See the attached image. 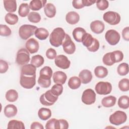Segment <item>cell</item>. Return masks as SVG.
Returning a JSON list of instances; mask_svg holds the SVG:
<instances>
[{"mask_svg":"<svg viewBox=\"0 0 129 129\" xmlns=\"http://www.w3.org/2000/svg\"><path fill=\"white\" fill-rule=\"evenodd\" d=\"M66 33L61 27H57L53 29L49 36V42L51 45L57 47L62 45L65 38Z\"/></svg>","mask_w":129,"mask_h":129,"instance_id":"1","label":"cell"},{"mask_svg":"<svg viewBox=\"0 0 129 129\" xmlns=\"http://www.w3.org/2000/svg\"><path fill=\"white\" fill-rule=\"evenodd\" d=\"M37 28V27L34 25H23L19 29V36L23 40H27L34 34Z\"/></svg>","mask_w":129,"mask_h":129,"instance_id":"2","label":"cell"},{"mask_svg":"<svg viewBox=\"0 0 129 129\" xmlns=\"http://www.w3.org/2000/svg\"><path fill=\"white\" fill-rule=\"evenodd\" d=\"M127 119L126 114L122 111L117 110L109 116L110 122L115 125H119L124 123Z\"/></svg>","mask_w":129,"mask_h":129,"instance_id":"3","label":"cell"},{"mask_svg":"<svg viewBox=\"0 0 129 129\" xmlns=\"http://www.w3.org/2000/svg\"><path fill=\"white\" fill-rule=\"evenodd\" d=\"M58 99V96L53 95L50 90L47 91L40 97V103L45 106L52 105Z\"/></svg>","mask_w":129,"mask_h":129,"instance_id":"4","label":"cell"},{"mask_svg":"<svg viewBox=\"0 0 129 129\" xmlns=\"http://www.w3.org/2000/svg\"><path fill=\"white\" fill-rule=\"evenodd\" d=\"M29 52L26 48H22L19 49L16 55V62L20 66H24L27 64L30 61Z\"/></svg>","mask_w":129,"mask_h":129,"instance_id":"5","label":"cell"},{"mask_svg":"<svg viewBox=\"0 0 129 129\" xmlns=\"http://www.w3.org/2000/svg\"><path fill=\"white\" fill-rule=\"evenodd\" d=\"M103 20L111 25L118 24L120 21V16L118 13L113 11L105 12L103 16Z\"/></svg>","mask_w":129,"mask_h":129,"instance_id":"6","label":"cell"},{"mask_svg":"<svg viewBox=\"0 0 129 129\" xmlns=\"http://www.w3.org/2000/svg\"><path fill=\"white\" fill-rule=\"evenodd\" d=\"M95 90L99 95H107L112 91V85L108 82H99L95 86Z\"/></svg>","mask_w":129,"mask_h":129,"instance_id":"7","label":"cell"},{"mask_svg":"<svg viewBox=\"0 0 129 129\" xmlns=\"http://www.w3.org/2000/svg\"><path fill=\"white\" fill-rule=\"evenodd\" d=\"M106 41L111 45H115L119 41L120 36L119 33L115 30H108L105 35Z\"/></svg>","mask_w":129,"mask_h":129,"instance_id":"8","label":"cell"},{"mask_svg":"<svg viewBox=\"0 0 129 129\" xmlns=\"http://www.w3.org/2000/svg\"><path fill=\"white\" fill-rule=\"evenodd\" d=\"M81 99L82 102L86 105L92 104L96 101V93L91 89H86L83 92Z\"/></svg>","mask_w":129,"mask_h":129,"instance_id":"9","label":"cell"},{"mask_svg":"<svg viewBox=\"0 0 129 129\" xmlns=\"http://www.w3.org/2000/svg\"><path fill=\"white\" fill-rule=\"evenodd\" d=\"M62 45L63 51L68 54H73L76 50V45L68 34H66Z\"/></svg>","mask_w":129,"mask_h":129,"instance_id":"10","label":"cell"},{"mask_svg":"<svg viewBox=\"0 0 129 129\" xmlns=\"http://www.w3.org/2000/svg\"><path fill=\"white\" fill-rule=\"evenodd\" d=\"M20 83L25 89H32L36 84V76H27L21 75Z\"/></svg>","mask_w":129,"mask_h":129,"instance_id":"11","label":"cell"},{"mask_svg":"<svg viewBox=\"0 0 129 129\" xmlns=\"http://www.w3.org/2000/svg\"><path fill=\"white\" fill-rule=\"evenodd\" d=\"M54 62L55 65L62 69H67L70 66L71 62L68 58L63 54L56 56L55 58Z\"/></svg>","mask_w":129,"mask_h":129,"instance_id":"12","label":"cell"},{"mask_svg":"<svg viewBox=\"0 0 129 129\" xmlns=\"http://www.w3.org/2000/svg\"><path fill=\"white\" fill-rule=\"evenodd\" d=\"M25 47L31 54H33L37 52L38 51L39 45L38 42L35 39L31 38L26 41Z\"/></svg>","mask_w":129,"mask_h":129,"instance_id":"13","label":"cell"},{"mask_svg":"<svg viewBox=\"0 0 129 129\" xmlns=\"http://www.w3.org/2000/svg\"><path fill=\"white\" fill-rule=\"evenodd\" d=\"M90 27L91 31L94 33L100 34L104 31L105 25L102 21L95 20L91 23Z\"/></svg>","mask_w":129,"mask_h":129,"instance_id":"14","label":"cell"},{"mask_svg":"<svg viewBox=\"0 0 129 129\" xmlns=\"http://www.w3.org/2000/svg\"><path fill=\"white\" fill-rule=\"evenodd\" d=\"M36 67L30 64H26L22 66L21 70V75L27 76H36Z\"/></svg>","mask_w":129,"mask_h":129,"instance_id":"15","label":"cell"},{"mask_svg":"<svg viewBox=\"0 0 129 129\" xmlns=\"http://www.w3.org/2000/svg\"><path fill=\"white\" fill-rule=\"evenodd\" d=\"M79 77L81 83L84 84H86L90 83L93 77L91 72L87 69L81 71L79 74Z\"/></svg>","mask_w":129,"mask_h":129,"instance_id":"16","label":"cell"},{"mask_svg":"<svg viewBox=\"0 0 129 129\" xmlns=\"http://www.w3.org/2000/svg\"><path fill=\"white\" fill-rule=\"evenodd\" d=\"M52 78L55 84L63 85L66 82L67 76L66 73L62 71H56L53 73Z\"/></svg>","mask_w":129,"mask_h":129,"instance_id":"17","label":"cell"},{"mask_svg":"<svg viewBox=\"0 0 129 129\" xmlns=\"http://www.w3.org/2000/svg\"><path fill=\"white\" fill-rule=\"evenodd\" d=\"M66 20L68 23L71 25H74L79 21L80 16L75 11L69 12L66 16Z\"/></svg>","mask_w":129,"mask_h":129,"instance_id":"18","label":"cell"},{"mask_svg":"<svg viewBox=\"0 0 129 129\" xmlns=\"http://www.w3.org/2000/svg\"><path fill=\"white\" fill-rule=\"evenodd\" d=\"M5 115L8 117L11 118L15 116L17 113V108L14 104H8L6 105L4 110Z\"/></svg>","mask_w":129,"mask_h":129,"instance_id":"19","label":"cell"},{"mask_svg":"<svg viewBox=\"0 0 129 129\" xmlns=\"http://www.w3.org/2000/svg\"><path fill=\"white\" fill-rule=\"evenodd\" d=\"M52 76V70L51 68L48 66H45L40 71L39 78L45 80H51Z\"/></svg>","mask_w":129,"mask_h":129,"instance_id":"20","label":"cell"},{"mask_svg":"<svg viewBox=\"0 0 129 129\" xmlns=\"http://www.w3.org/2000/svg\"><path fill=\"white\" fill-rule=\"evenodd\" d=\"M85 33H86V31L84 28L82 27H77L74 29L72 34L74 39L76 41L81 42H82V38Z\"/></svg>","mask_w":129,"mask_h":129,"instance_id":"21","label":"cell"},{"mask_svg":"<svg viewBox=\"0 0 129 129\" xmlns=\"http://www.w3.org/2000/svg\"><path fill=\"white\" fill-rule=\"evenodd\" d=\"M44 12L48 18H53L56 14L55 7L51 3H48L44 7Z\"/></svg>","mask_w":129,"mask_h":129,"instance_id":"22","label":"cell"},{"mask_svg":"<svg viewBox=\"0 0 129 129\" xmlns=\"http://www.w3.org/2000/svg\"><path fill=\"white\" fill-rule=\"evenodd\" d=\"M47 1L44 0H33L29 4L30 9L32 11H38L44 7Z\"/></svg>","mask_w":129,"mask_h":129,"instance_id":"23","label":"cell"},{"mask_svg":"<svg viewBox=\"0 0 129 129\" xmlns=\"http://www.w3.org/2000/svg\"><path fill=\"white\" fill-rule=\"evenodd\" d=\"M5 10L8 12H15L17 10V2L15 0H5L3 1Z\"/></svg>","mask_w":129,"mask_h":129,"instance_id":"24","label":"cell"},{"mask_svg":"<svg viewBox=\"0 0 129 129\" xmlns=\"http://www.w3.org/2000/svg\"><path fill=\"white\" fill-rule=\"evenodd\" d=\"M116 101V98L113 96H108L104 97L101 101V104L105 107H110L113 106Z\"/></svg>","mask_w":129,"mask_h":129,"instance_id":"25","label":"cell"},{"mask_svg":"<svg viewBox=\"0 0 129 129\" xmlns=\"http://www.w3.org/2000/svg\"><path fill=\"white\" fill-rule=\"evenodd\" d=\"M102 61L104 64L111 66L115 63V59L113 52H110L106 53L102 58Z\"/></svg>","mask_w":129,"mask_h":129,"instance_id":"26","label":"cell"},{"mask_svg":"<svg viewBox=\"0 0 129 129\" xmlns=\"http://www.w3.org/2000/svg\"><path fill=\"white\" fill-rule=\"evenodd\" d=\"M36 38L41 40L46 39L49 36V32L47 29L44 28H37L34 33Z\"/></svg>","mask_w":129,"mask_h":129,"instance_id":"27","label":"cell"},{"mask_svg":"<svg viewBox=\"0 0 129 129\" xmlns=\"http://www.w3.org/2000/svg\"><path fill=\"white\" fill-rule=\"evenodd\" d=\"M38 115L39 118L42 120H46L51 116V111L49 108L42 107L39 109Z\"/></svg>","mask_w":129,"mask_h":129,"instance_id":"28","label":"cell"},{"mask_svg":"<svg viewBox=\"0 0 129 129\" xmlns=\"http://www.w3.org/2000/svg\"><path fill=\"white\" fill-rule=\"evenodd\" d=\"M81 84V81L80 78L76 76H73L70 78L68 82L69 87L73 89L76 90L78 89Z\"/></svg>","mask_w":129,"mask_h":129,"instance_id":"29","label":"cell"},{"mask_svg":"<svg viewBox=\"0 0 129 129\" xmlns=\"http://www.w3.org/2000/svg\"><path fill=\"white\" fill-rule=\"evenodd\" d=\"M25 128L24 124L20 120L13 119L10 120L8 124V129H24Z\"/></svg>","mask_w":129,"mask_h":129,"instance_id":"30","label":"cell"},{"mask_svg":"<svg viewBox=\"0 0 129 129\" xmlns=\"http://www.w3.org/2000/svg\"><path fill=\"white\" fill-rule=\"evenodd\" d=\"M107 69L103 66H97L94 69L95 75L98 78H104L108 75Z\"/></svg>","mask_w":129,"mask_h":129,"instance_id":"31","label":"cell"},{"mask_svg":"<svg viewBox=\"0 0 129 129\" xmlns=\"http://www.w3.org/2000/svg\"><path fill=\"white\" fill-rule=\"evenodd\" d=\"M94 40L95 38L92 37L91 34L86 33L84 34L82 38V42L83 45L86 46L87 48L90 47L92 45L94 42Z\"/></svg>","mask_w":129,"mask_h":129,"instance_id":"32","label":"cell"},{"mask_svg":"<svg viewBox=\"0 0 129 129\" xmlns=\"http://www.w3.org/2000/svg\"><path fill=\"white\" fill-rule=\"evenodd\" d=\"M118 105L119 108L126 109L129 107V98L128 96L123 95L120 97L118 100Z\"/></svg>","mask_w":129,"mask_h":129,"instance_id":"33","label":"cell"},{"mask_svg":"<svg viewBox=\"0 0 129 129\" xmlns=\"http://www.w3.org/2000/svg\"><path fill=\"white\" fill-rule=\"evenodd\" d=\"M6 99L11 102L16 101L18 98V93L17 91L14 89H10L6 93Z\"/></svg>","mask_w":129,"mask_h":129,"instance_id":"34","label":"cell"},{"mask_svg":"<svg viewBox=\"0 0 129 129\" xmlns=\"http://www.w3.org/2000/svg\"><path fill=\"white\" fill-rule=\"evenodd\" d=\"M30 12L29 6L27 3H22L19 8L18 14L21 17H25L29 15Z\"/></svg>","mask_w":129,"mask_h":129,"instance_id":"35","label":"cell"},{"mask_svg":"<svg viewBox=\"0 0 129 129\" xmlns=\"http://www.w3.org/2000/svg\"><path fill=\"white\" fill-rule=\"evenodd\" d=\"M44 58L39 54L33 56L31 60V63L36 68H39L44 63Z\"/></svg>","mask_w":129,"mask_h":129,"instance_id":"36","label":"cell"},{"mask_svg":"<svg viewBox=\"0 0 129 129\" xmlns=\"http://www.w3.org/2000/svg\"><path fill=\"white\" fill-rule=\"evenodd\" d=\"M5 20L6 23L8 24L13 25L16 24L18 22L19 18L16 14L9 13L6 15Z\"/></svg>","mask_w":129,"mask_h":129,"instance_id":"37","label":"cell"},{"mask_svg":"<svg viewBox=\"0 0 129 129\" xmlns=\"http://www.w3.org/2000/svg\"><path fill=\"white\" fill-rule=\"evenodd\" d=\"M117 71L120 76H123L126 75L128 73V64L125 62L119 64L117 67Z\"/></svg>","mask_w":129,"mask_h":129,"instance_id":"38","label":"cell"},{"mask_svg":"<svg viewBox=\"0 0 129 129\" xmlns=\"http://www.w3.org/2000/svg\"><path fill=\"white\" fill-rule=\"evenodd\" d=\"M28 19L30 22L37 23L40 21L41 16L38 13L32 12H30L28 15Z\"/></svg>","mask_w":129,"mask_h":129,"instance_id":"39","label":"cell"},{"mask_svg":"<svg viewBox=\"0 0 129 129\" xmlns=\"http://www.w3.org/2000/svg\"><path fill=\"white\" fill-rule=\"evenodd\" d=\"M118 88L121 91L126 92L129 90V80L127 78H123L119 81Z\"/></svg>","mask_w":129,"mask_h":129,"instance_id":"40","label":"cell"},{"mask_svg":"<svg viewBox=\"0 0 129 129\" xmlns=\"http://www.w3.org/2000/svg\"><path fill=\"white\" fill-rule=\"evenodd\" d=\"M51 93L57 96L60 95L63 91V87L61 84H55L50 89Z\"/></svg>","mask_w":129,"mask_h":129,"instance_id":"41","label":"cell"},{"mask_svg":"<svg viewBox=\"0 0 129 129\" xmlns=\"http://www.w3.org/2000/svg\"><path fill=\"white\" fill-rule=\"evenodd\" d=\"M58 120L55 118H51L47 121L45 124L46 129H58Z\"/></svg>","mask_w":129,"mask_h":129,"instance_id":"42","label":"cell"},{"mask_svg":"<svg viewBox=\"0 0 129 129\" xmlns=\"http://www.w3.org/2000/svg\"><path fill=\"white\" fill-rule=\"evenodd\" d=\"M12 31L10 28L6 25H0V35L2 36H9L11 34Z\"/></svg>","mask_w":129,"mask_h":129,"instance_id":"43","label":"cell"},{"mask_svg":"<svg viewBox=\"0 0 129 129\" xmlns=\"http://www.w3.org/2000/svg\"><path fill=\"white\" fill-rule=\"evenodd\" d=\"M96 7L101 11L106 10L109 6V3L107 0H99L96 1Z\"/></svg>","mask_w":129,"mask_h":129,"instance_id":"44","label":"cell"},{"mask_svg":"<svg viewBox=\"0 0 129 129\" xmlns=\"http://www.w3.org/2000/svg\"><path fill=\"white\" fill-rule=\"evenodd\" d=\"M37 82L39 85L44 88H47L51 85V80H45L39 78Z\"/></svg>","mask_w":129,"mask_h":129,"instance_id":"45","label":"cell"},{"mask_svg":"<svg viewBox=\"0 0 129 129\" xmlns=\"http://www.w3.org/2000/svg\"><path fill=\"white\" fill-rule=\"evenodd\" d=\"M46 56L49 59H53L56 57V52L55 49L49 48L46 51Z\"/></svg>","mask_w":129,"mask_h":129,"instance_id":"46","label":"cell"},{"mask_svg":"<svg viewBox=\"0 0 129 129\" xmlns=\"http://www.w3.org/2000/svg\"><path fill=\"white\" fill-rule=\"evenodd\" d=\"M9 69V64L7 61L3 59L0 60V73H5Z\"/></svg>","mask_w":129,"mask_h":129,"instance_id":"47","label":"cell"},{"mask_svg":"<svg viewBox=\"0 0 129 129\" xmlns=\"http://www.w3.org/2000/svg\"><path fill=\"white\" fill-rule=\"evenodd\" d=\"M115 59V63L119 62L122 60L123 58V54L122 51L120 50H115L113 51Z\"/></svg>","mask_w":129,"mask_h":129,"instance_id":"48","label":"cell"},{"mask_svg":"<svg viewBox=\"0 0 129 129\" xmlns=\"http://www.w3.org/2000/svg\"><path fill=\"white\" fill-rule=\"evenodd\" d=\"M99 42L98 41V40L95 38V40H94V43L92 44V45L89 48H87V49L90 51V52H96L97 51L99 48Z\"/></svg>","mask_w":129,"mask_h":129,"instance_id":"49","label":"cell"},{"mask_svg":"<svg viewBox=\"0 0 129 129\" xmlns=\"http://www.w3.org/2000/svg\"><path fill=\"white\" fill-rule=\"evenodd\" d=\"M69 128V123L66 119H60L58 120V129H67Z\"/></svg>","mask_w":129,"mask_h":129,"instance_id":"50","label":"cell"},{"mask_svg":"<svg viewBox=\"0 0 129 129\" xmlns=\"http://www.w3.org/2000/svg\"><path fill=\"white\" fill-rule=\"evenodd\" d=\"M72 5L73 7L76 9H80L84 7L82 0H74L72 2Z\"/></svg>","mask_w":129,"mask_h":129,"instance_id":"51","label":"cell"},{"mask_svg":"<svg viewBox=\"0 0 129 129\" xmlns=\"http://www.w3.org/2000/svg\"><path fill=\"white\" fill-rule=\"evenodd\" d=\"M122 36L124 40L129 41V27H126L122 30Z\"/></svg>","mask_w":129,"mask_h":129,"instance_id":"52","label":"cell"},{"mask_svg":"<svg viewBox=\"0 0 129 129\" xmlns=\"http://www.w3.org/2000/svg\"><path fill=\"white\" fill-rule=\"evenodd\" d=\"M31 129H43L44 127L42 125V124L38 122H33L32 123L31 126H30Z\"/></svg>","mask_w":129,"mask_h":129,"instance_id":"53","label":"cell"},{"mask_svg":"<svg viewBox=\"0 0 129 129\" xmlns=\"http://www.w3.org/2000/svg\"><path fill=\"white\" fill-rule=\"evenodd\" d=\"M82 2L84 7L90 6L96 2V1L95 0H82Z\"/></svg>","mask_w":129,"mask_h":129,"instance_id":"54","label":"cell"}]
</instances>
